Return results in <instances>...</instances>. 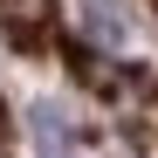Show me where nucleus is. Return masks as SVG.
Listing matches in <instances>:
<instances>
[{
    "mask_svg": "<svg viewBox=\"0 0 158 158\" xmlns=\"http://www.w3.org/2000/svg\"><path fill=\"white\" fill-rule=\"evenodd\" d=\"M35 144H41V158H62V151H69V117L55 110V103L35 110Z\"/></svg>",
    "mask_w": 158,
    "mask_h": 158,
    "instance_id": "nucleus-1",
    "label": "nucleus"
},
{
    "mask_svg": "<svg viewBox=\"0 0 158 158\" xmlns=\"http://www.w3.org/2000/svg\"><path fill=\"white\" fill-rule=\"evenodd\" d=\"M89 35H96V41H124V14H117V0H89Z\"/></svg>",
    "mask_w": 158,
    "mask_h": 158,
    "instance_id": "nucleus-2",
    "label": "nucleus"
},
{
    "mask_svg": "<svg viewBox=\"0 0 158 158\" xmlns=\"http://www.w3.org/2000/svg\"><path fill=\"white\" fill-rule=\"evenodd\" d=\"M0 138H7V110H0Z\"/></svg>",
    "mask_w": 158,
    "mask_h": 158,
    "instance_id": "nucleus-3",
    "label": "nucleus"
}]
</instances>
